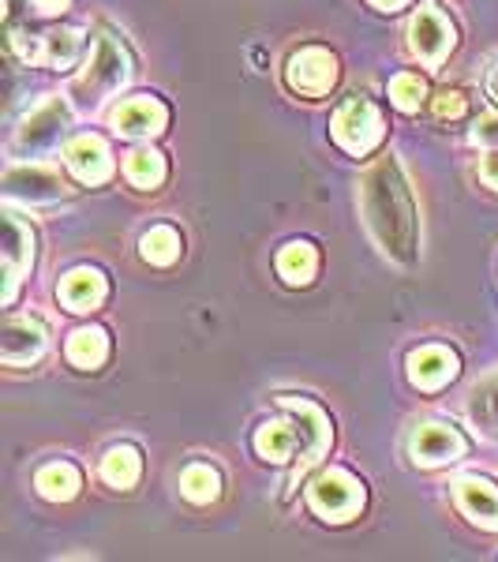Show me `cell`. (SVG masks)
Listing matches in <instances>:
<instances>
[{"label": "cell", "mask_w": 498, "mask_h": 562, "mask_svg": "<svg viewBox=\"0 0 498 562\" xmlns=\"http://www.w3.org/2000/svg\"><path fill=\"white\" fill-rule=\"evenodd\" d=\"M364 214L383 244V251L397 262H412L416 256V206L394 158H383L364 180Z\"/></svg>", "instance_id": "6da1fadb"}, {"label": "cell", "mask_w": 498, "mask_h": 562, "mask_svg": "<svg viewBox=\"0 0 498 562\" xmlns=\"http://www.w3.org/2000/svg\"><path fill=\"white\" fill-rule=\"evenodd\" d=\"M282 409L301 416V424H288V420H274V424H262L256 435V450L262 461H301L296 473H307V465L322 458V450L330 447V424L319 405L312 402H296V397H282Z\"/></svg>", "instance_id": "7a4b0ae2"}, {"label": "cell", "mask_w": 498, "mask_h": 562, "mask_svg": "<svg viewBox=\"0 0 498 562\" xmlns=\"http://www.w3.org/2000/svg\"><path fill=\"white\" fill-rule=\"evenodd\" d=\"M307 503H312V510L326 521H349L352 514H360V506H364V487H360V480L346 473V469H326L312 484V492H307Z\"/></svg>", "instance_id": "3957f363"}, {"label": "cell", "mask_w": 498, "mask_h": 562, "mask_svg": "<svg viewBox=\"0 0 498 562\" xmlns=\"http://www.w3.org/2000/svg\"><path fill=\"white\" fill-rule=\"evenodd\" d=\"M333 139L341 143L349 154H371L383 143V113L367 102V98H352L333 113Z\"/></svg>", "instance_id": "277c9868"}, {"label": "cell", "mask_w": 498, "mask_h": 562, "mask_svg": "<svg viewBox=\"0 0 498 562\" xmlns=\"http://www.w3.org/2000/svg\"><path fill=\"white\" fill-rule=\"evenodd\" d=\"M285 79H288V87H293L296 94L322 98L326 90L338 83V60H333L326 49H319V45H307V49L288 57Z\"/></svg>", "instance_id": "5b68a950"}, {"label": "cell", "mask_w": 498, "mask_h": 562, "mask_svg": "<svg viewBox=\"0 0 498 562\" xmlns=\"http://www.w3.org/2000/svg\"><path fill=\"white\" fill-rule=\"evenodd\" d=\"M124 79H128V53H124L113 38H98L94 57H90V65L76 90L79 94H90V102H98L102 94L121 87Z\"/></svg>", "instance_id": "8992f818"}, {"label": "cell", "mask_w": 498, "mask_h": 562, "mask_svg": "<svg viewBox=\"0 0 498 562\" xmlns=\"http://www.w3.org/2000/svg\"><path fill=\"white\" fill-rule=\"evenodd\" d=\"M409 38L416 57L428 68H439L446 60V53L454 49V26H450V20L439 8H420L409 26Z\"/></svg>", "instance_id": "52a82bcc"}, {"label": "cell", "mask_w": 498, "mask_h": 562, "mask_svg": "<svg viewBox=\"0 0 498 562\" xmlns=\"http://www.w3.org/2000/svg\"><path fill=\"white\" fill-rule=\"evenodd\" d=\"M409 454L416 465H442V461L465 454V439L454 428H442V424H420L409 439Z\"/></svg>", "instance_id": "ba28073f"}, {"label": "cell", "mask_w": 498, "mask_h": 562, "mask_svg": "<svg viewBox=\"0 0 498 562\" xmlns=\"http://www.w3.org/2000/svg\"><path fill=\"white\" fill-rule=\"evenodd\" d=\"M68 121H71V113H68L65 102H45L38 113H31L23 121L20 135H15V147H20V150H45V147H53V143L65 135Z\"/></svg>", "instance_id": "9c48e42d"}, {"label": "cell", "mask_w": 498, "mask_h": 562, "mask_svg": "<svg viewBox=\"0 0 498 562\" xmlns=\"http://www.w3.org/2000/svg\"><path fill=\"white\" fill-rule=\"evenodd\" d=\"M45 346H49V338H45V326L38 319H8L4 338H0V357H4V364L23 368L38 360Z\"/></svg>", "instance_id": "30bf717a"}, {"label": "cell", "mask_w": 498, "mask_h": 562, "mask_svg": "<svg viewBox=\"0 0 498 562\" xmlns=\"http://www.w3.org/2000/svg\"><path fill=\"white\" fill-rule=\"evenodd\" d=\"M4 192L12 199H26V203H53V199L68 195V184L53 169L23 166L4 177Z\"/></svg>", "instance_id": "8fae6325"}, {"label": "cell", "mask_w": 498, "mask_h": 562, "mask_svg": "<svg viewBox=\"0 0 498 562\" xmlns=\"http://www.w3.org/2000/svg\"><path fill=\"white\" fill-rule=\"evenodd\" d=\"M169 113L158 98H128V102L116 105L113 113V128L128 139H143V135H158L166 128Z\"/></svg>", "instance_id": "7c38bea8"}, {"label": "cell", "mask_w": 498, "mask_h": 562, "mask_svg": "<svg viewBox=\"0 0 498 562\" xmlns=\"http://www.w3.org/2000/svg\"><path fill=\"white\" fill-rule=\"evenodd\" d=\"M31 259H34L31 229H26L20 217L8 214V222H4V304L15 296L20 274H23V270H31Z\"/></svg>", "instance_id": "4fadbf2b"}, {"label": "cell", "mask_w": 498, "mask_h": 562, "mask_svg": "<svg viewBox=\"0 0 498 562\" xmlns=\"http://www.w3.org/2000/svg\"><path fill=\"white\" fill-rule=\"evenodd\" d=\"M457 375V357L446 346H423L409 357V379L420 390H442Z\"/></svg>", "instance_id": "5bb4252c"}, {"label": "cell", "mask_w": 498, "mask_h": 562, "mask_svg": "<svg viewBox=\"0 0 498 562\" xmlns=\"http://www.w3.org/2000/svg\"><path fill=\"white\" fill-rule=\"evenodd\" d=\"M457 506L465 510L468 521L479 525V529L498 532V487L491 480H479V476L457 480Z\"/></svg>", "instance_id": "9a60e30c"}, {"label": "cell", "mask_w": 498, "mask_h": 562, "mask_svg": "<svg viewBox=\"0 0 498 562\" xmlns=\"http://www.w3.org/2000/svg\"><path fill=\"white\" fill-rule=\"evenodd\" d=\"M65 158H68V169L83 180V184H102V180H109V173H113V154H109V147L98 135L76 139Z\"/></svg>", "instance_id": "2e32d148"}, {"label": "cell", "mask_w": 498, "mask_h": 562, "mask_svg": "<svg viewBox=\"0 0 498 562\" xmlns=\"http://www.w3.org/2000/svg\"><path fill=\"white\" fill-rule=\"evenodd\" d=\"M60 301L68 304V312H90L105 301V278L90 267H79L60 281Z\"/></svg>", "instance_id": "e0dca14e"}, {"label": "cell", "mask_w": 498, "mask_h": 562, "mask_svg": "<svg viewBox=\"0 0 498 562\" xmlns=\"http://www.w3.org/2000/svg\"><path fill=\"white\" fill-rule=\"evenodd\" d=\"M79 49H83V34H79V31H57V34H45L42 45H31L23 57L26 60L42 57L49 68H65V65H71V60L79 57Z\"/></svg>", "instance_id": "ac0fdd59"}, {"label": "cell", "mask_w": 498, "mask_h": 562, "mask_svg": "<svg viewBox=\"0 0 498 562\" xmlns=\"http://www.w3.org/2000/svg\"><path fill=\"white\" fill-rule=\"evenodd\" d=\"M315 267H319V256H315V248L304 240L285 244L282 256H278V274H282L288 285H307V281L315 278Z\"/></svg>", "instance_id": "d6986e66"}, {"label": "cell", "mask_w": 498, "mask_h": 562, "mask_svg": "<svg viewBox=\"0 0 498 562\" xmlns=\"http://www.w3.org/2000/svg\"><path fill=\"white\" fill-rule=\"evenodd\" d=\"M109 357V338H105V330H98V326H87V330H76L68 338V360L76 368H98L102 360Z\"/></svg>", "instance_id": "ffe728a7"}, {"label": "cell", "mask_w": 498, "mask_h": 562, "mask_svg": "<svg viewBox=\"0 0 498 562\" xmlns=\"http://www.w3.org/2000/svg\"><path fill=\"white\" fill-rule=\"evenodd\" d=\"M143 473V461H139V450L135 447H113L109 454L102 458V480L113 487H132L135 480Z\"/></svg>", "instance_id": "44dd1931"}, {"label": "cell", "mask_w": 498, "mask_h": 562, "mask_svg": "<svg viewBox=\"0 0 498 562\" xmlns=\"http://www.w3.org/2000/svg\"><path fill=\"white\" fill-rule=\"evenodd\" d=\"M34 484H38V492L45 498H53V503H68V498L79 492V473L68 461H53V465H45L42 473L34 476Z\"/></svg>", "instance_id": "7402d4cb"}, {"label": "cell", "mask_w": 498, "mask_h": 562, "mask_svg": "<svg viewBox=\"0 0 498 562\" xmlns=\"http://www.w3.org/2000/svg\"><path fill=\"white\" fill-rule=\"evenodd\" d=\"M124 177H128L135 188L150 192V188H158L161 180H166V158H161L158 150H132L128 161H124Z\"/></svg>", "instance_id": "603a6c76"}, {"label": "cell", "mask_w": 498, "mask_h": 562, "mask_svg": "<svg viewBox=\"0 0 498 562\" xmlns=\"http://www.w3.org/2000/svg\"><path fill=\"white\" fill-rule=\"evenodd\" d=\"M180 492H184L192 503H214L217 498V492H222V476H217V469H211V465H188L184 469V476H180Z\"/></svg>", "instance_id": "cb8c5ba5"}, {"label": "cell", "mask_w": 498, "mask_h": 562, "mask_svg": "<svg viewBox=\"0 0 498 562\" xmlns=\"http://www.w3.org/2000/svg\"><path fill=\"white\" fill-rule=\"evenodd\" d=\"M139 248H143V259L154 262V267H173L180 259V237H177V229H169V225L150 229L147 237L139 240Z\"/></svg>", "instance_id": "d4e9b609"}, {"label": "cell", "mask_w": 498, "mask_h": 562, "mask_svg": "<svg viewBox=\"0 0 498 562\" xmlns=\"http://www.w3.org/2000/svg\"><path fill=\"white\" fill-rule=\"evenodd\" d=\"M391 98H394L397 109L416 113L423 98H428V83H423V76H416V71H401V76L391 79Z\"/></svg>", "instance_id": "484cf974"}, {"label": "cell", "mask_w": 498, "mask_h": 562, "mask_svg": "<svg viewBox=\"0 0 498 562\" xmlns=\"http://www.w3.org/2000/svg\"><path fill=\"white\" fill-rule=\"evenodd\" d=\"M476 420H484L487 428H498V375L487 386L476 390V402H473Z\"/></svg>", "instance_id": "4316f807"}, {"label": "cell", "mask_w": 498, "mask_h": 562, "mask_svg": "<svg viewBox=\"0 0 498 562\" xmlns=\"http://www.w3.org/2000/svg\"><path fill=\"white\" fill-rule=\"evenodd\" d=\"M465 113V98L457 94V90H442L439 98H434V116H442V121H454V116Z\"/></svg>", "instance_id": "83f0119b"}, {"label": "cell", "mask_w": 498, "mask_h": 562, "mask_svg": "<svg viewBox=\"0 0 498 562\" xmlns=\"http://www.w3.org/2000/svg\"><path fill=\"white\" fill-rule=\"evenodd\" d=\"M473 139L484 143V147H498V116H484L479 128L473 132Z\"/></svg>", "instance_id": "f1b7e54d"}, {"label": "cell", "mask_w": 498, "mask_h": 562, "mask_svg": "<svg viewBox=\"0 0 498 562\" xmlns=\"http://www.w3.org/2000/svg\"><path fill=\"white\" fill-rule=\"evenodd\" d=\"M479 180L498 192V147L491 154H484V161H479Z\"/></svg>", "instance_id": "f546056e"}, {"label": "cell", "mask_w": 498, "mask_h": 562, "mask_svg": "<svg viewBox=\"0 0 498 562\" xmlns=\"http://www.w3.org/2000/svg\"><path fill=\"white\" fill-rule=\"evenodd\" d=\"M34 8H38L42 15H57V12H65L68 8V0H31Z\"/></svg>", "instance_id": "4dcf8cb0"}, {"label": "cell", "mask_w": 498, "mask_h": 562, "mask_svg": "<svg viewBox=\"0 0 498 562\" xmlns=\"http://www.w3.org/2000/svg\"><path fill=\"white\" fill-rule=\"evenodd\" d=\"M375 8H386V12H394V8H401V4H409V0H371Z\"/></svg>", "instance_id": "1f68e13d"}, {"label": "cell", "mask_w": 498, "mask_h": 562, "mask_svg": "<svg viewBox=\"0 0 498 562\" xmlns=\"http://www.w3.org/2000/svg\"><path fill=\"white\" fill-rule=\"evenodd\" d=\"M487 87H491V98H495V102H498V71H495V76H491V83H487Z\"/></svg>", "instance_id": "d6a6232c"}]
</instances>
